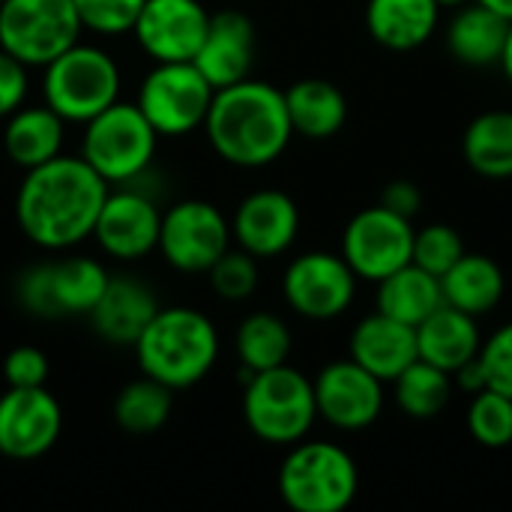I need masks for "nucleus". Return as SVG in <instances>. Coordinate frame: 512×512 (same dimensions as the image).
<instances>
[{"instance_id":"14","label":"nucleus","mask_w":512,"mask_h":512,"mask_svg":"<svg viewBox=\"0 0 512 512\" xmlns=\"http://www.w3.org/2000/svg\"><path fill=\"white\" fill-rule=\"evenodd\" d=\"M312 387L318 417L339 432H363L384 411V381L351 357L327 363Z\"/></svg>"},{"instance_id":"37","label":"nucleus","mask_w":512,"mask_h":512,"mask_svg":"<svg viewBox=\"0 0 512 512\" xmlns=\"http://www.w3.org/2000/svg\"><path fill=\"white\" fill-rule=\"evenodd\" d=\"M15 300L33 318H60L51 282V261L30 264L27 270H21V276L15 279Z\"/></svg>"},{"instance_id":"23","label":"nucleus","mask_w":512,"mask_h":512,"mask_svg":"<svg viewBox=\"0 0 512 512\" xmlns=\"http://www.w3.org/2000/svg\"><path fill=\"white\" fill-rule=\"evenodd\" d=\"M441 21L438 0H369L366 27L390 51H414L432 39Z\"/></svg>"},{"instance_id":"33","label":"nucleus","mask_w":512,"mask_h":512,"mask_svg":"<svg viewBox=\"0 0 512 512\" xmlns=\"http://www.w3.org/2000/svg\"><path fill=\"white\" fill-rule=\"evenodd\" d=\"M468 432L486 450L512 447V399L498 390H483L471 396Z\"/></svg>"},{"instance_id":"11","label":"nucleus","mask_w":512,"mask_h":512,"mask_svg":"<svg viewBox=\"0 0 512 512\" xmlns=\"http://www.w3.org/2000/svg\"><path fill=\"white\" fill-rule=\"evenodd\" d=\"M414 222L387 210L384 204L360 210L342 234V258L363 282H381L399 267L411 264Z\"/></svg>"},{"instance_id":"9","label":"nucleus","mask_w":512,"mask_h":512,"mask_svg":"<svg viewBox=\"0 0 512 512\" xmlns=\"http://www.w3.org/2000/svg\"><path fill=\"white\" fill-rule=\"evenodd\" d=\"M213 93L216 90L192 60L156 63L144 75L135 105L159 132V138H183L204 126Z\"/></svg>"},{"instance_id":"1","label":"nucleus","mask_w":512,"mask_h":512,"mask_svg":"<svg viewBox=\"0 0 512 512\" xmlns=\"http://www.w3.org/2000/svg\"><path fill=\"white\" fill-rule=\"evenodd\" d=\"M108 183L81 156H54L24 171L15 192V222L39 249H72L93 237Z\"/></svg>"},{"instance_id":"40","label":"nucleus","mask_w":512,"mask_h":512,"mask_svg":"<svg viewBox=\"0 0 512 512\" xmlns=\"http://www.w3.org/2000/svg\"><path fill=\"white\" fill-rule=\"evenodd\" d=\"M27 90H30L27 66L0 48V120H6L15 108L24 105Z\"/></svg>"},{"instance_id":"16","label":"nucleus","mask_w":512,"mask_h":512,"mask_svg":"<svg viewBox=\"0 0 512 512\" xmlns=\"http://www.w3.org/2000/svg\"><path fill=\"white\" fill-rule=\"evenodd\" d=\"M210 12L201 0H144L132 36L153 63L192 60L207 36Z\"/></svg>"},{"instance_id":"36","label":"nucleus","mask_w":512,"mask_h":512,"mask_svg":"<svg viewBox=\"0 0 512 512\" xmlns=\"http://www.w3.org/2000/svg\"><path fill=\"white\" fill-rule=\"evenodd\" d=\"M84 30L99 36L132 33V24L144 6V0H72Z\"/></svg>"},{"instance_id":"18","label":"nucleus","mask_w":512,"mask_h":512,"mask_svg":"<svg viewBox=\"0 0 512 512\" xmlns=\"http://www.w3.org/2000/svg\"><path fill=\"white\" fill-rule=\"evenodd\" d=\"M198 72L210 81L213 90L231 87L252 75L255 66V24L240 9L210 12L207 36L192 57Z\"/></svg>"},{"instance_id":"21","label":"nucleus","mask_w":512,"mask_h":512,"mask_svg":"<svg viewBox=\"0 0 512 512\" xmlns=\"http://www.w3.org/2000/svg\"><path fill=\"white\" fill-rule=\"evenodd\" d=\"M66 120L42 105H21L6 117L3 126V153L9 156L12 165L30 171L36 165L51 162L54 156L63 153V141H66Z\"/></svg>"},{"instance_id":"43","label":"nucleus","mask_w":512,"mask_h":512,"mask_svg":"<svg viewBox=\"0 0 512 512\" xmlns=\"http://www.w3.org/2000/svg\"><path fill=\"white\" fill-rule=\"evenodd\" d=\"M498 66L504 69L507 81L512 84V21H510V30H507V42H504V54H501V63H498Z\"/></svg>"},{"instance_id":"24","label":"nucleus","mask_w":512,"mask_h":512,"mask_svg":"<svg viewBox=\"0 0 512 512\" xmlns=\"http://www.w3.org/2000/svg\"><path fill=\"white\" fill-rule=\"evenodd\" d=\"M510 21L489 6L471 0L456 9V15L447 24V48L450 54L471 69L498 66L504 54Z\"/></svg>"},{"instance_id":"13","label":"nucleus","mask_w":512,"mask_h":512,"mask_svg":"<svg viewBox=\"0 0 512 512\" xmlns=\"http://www.w3.org/2000/svg\"><path fill=\"white\" fill-rule=\"evenodd\" d=\"M162 210L135 183L111 186L93 225V240L114 261H141L159 246Z\"/></svg>"},{"instance_id":"7","label":"nucleus","mask_w":512,"mask_h":512,"mask_svg":"<svg viewBox=\"0 0 512 512\" xmlns=\"http://www.w3.org/2000/svg\"><path fill=\"white\" fill-rule=\"evenodd\" d=\"M120 81V66L105 48L75 42L45 66L42 96L66 123L84 126L120 99Z\"/></svg>"},{"instance_id":"10","label":"nucleus","mask_w":512,"mask_h":512,"mask_svg":"<svg viewBox=\"0 0 512 512\" xmlns=\"http://www.w3.org/2000/svg\"><path fill=\"white\" fill-rule=\"evenodd\" d=\"M231 243V219H225V213L204 198L177 201L162 213L156 249L177 273H207L231 249Z\"/></svg>"},{"instance_id":"28","label":"nucleus","mask_w":512,"mask_h":512,"mask_svg":"<svg viewBox=\"0 0 512 512\" xmlns=\"http://www.w3.org/2000/svg\"><path fill=\"white\" fill-rule=\"evenodd\" d=\"M462 156L468 168L486 180L512 177V111L495 108L477 114L462 135Z\"/></svg>"},{"instance_id":"44","label":"nucleus","mask_w":512,"mask_h":512,"mask_svg":"<svg viewBox=\"0 0 512 512\" xmlns=\"http://www.w3.org/2000/svg\"><path fill=\"white\" fill-rule=\"evenodd\" d=\"M477 3L489 6L492 12H498V15H504L507 21H512V0H477Z\"/></svg>"},{"instance_id":"3","label":"nucleus","mask_w":512,"mask_h":512,"mask_svg":"<svg viewBox=\"0 0 512 512\" xmlns=\"http://www.w3.org/2000/svg\"><path fill=\"white\" fill-rule=\"evenodd\" d=\"M132 351L141 375L156 378L177 393L201 384L210 375L219 360V333L216 324L198 309L159 306Z\"/></svg>"},{"instance_id":"4","label":"nucleus","mask_w":512,"mask_h":512,"mask_svg":"<svg viewBox=\"0 0 512 512\" xmlns=\"http://www.w3.org/2000/svg\"><path fill=\"white\" fill-rule=\"evenodd\" d=\"M276 489L294 512L348 510L360 489V471L348 450L330 441H297L279 465Z\"/></svg>"},{"instance_id":"8","label":"nucleus","mask_w":512,"mask_h":512,"mask_svg":"<svg viewBox=\"0 0 512 512\" xmlns=\"http://www.w3.org/2000/svg\"><path fill=\"white\" fill-rule=\"evenodd\" d=\"M81 18L72 0H3L0 48L27 69H45L57 54L81 42Z\"/></svg>"},{"instance_id":"32","label":"nucleus","mask_w":512,"mask_h":512,"mask_svg":"<svg viewBox=\"0 0 512 512\" xmlns=\"http://www.w3.org/2000/svg\"><path fill=\"white\" fill-rule=\"evenodd\" d=\"M108 270L87 255H72L63 261H51V282H54V300H57V312L63 315H87L105 285H108Z\"/></svg>"},{"instance_id":"38","label":"nucleus","mask_w":512,"mask_h":512,"mask_svg":"<svg viewBox=\"0 0 512 512\" xmlns=\"http://www.w3.org/2000/svg\"><path fill=\"white\" fill-rule=\"evenodd\" d=\"M477 357L486 369L489 390H498L512 399V321L498 327L489 339H483Z\"/></svg>"},{"instance_id":"12","label":"nucleus","mask_w":512,"mask_h":512,"mask_svg":"<svg viewBox=\"0 0 512 512\" xmlns=\"http://www.w3.org/2000/svg\"><path fill=\"white\" fill-rule=\"evenodd\" d=\"M357 276L342 255L303 252L282 276L285 303L309 321H333L345 315L357 297Z\"/></svg>"},{"instance_id":"35","label":"nucleus","mask_w":512,"mask_h":512,"mask_svg":"<svg viewBox=\"0 0 512 512\" xmlns=\"http://www.w3.org/2000/svg\"><path fill=\"white\" fill-rule=\"evenodd\" d=\"M210 288L225 303H243L258 291V258L237 249H228L210 270H207Z\"/></svg>"},{"instance_id":"34","label":"nucleus","mask_w":512,"mask_h":512,"mask_svg":"<svg viewBox=\"0 0 512 512\" xmlns=\"http://www.w3.org/2000/svg\"><path fill=\"white\" fill-rule=\"evenodd\" d=\"M465 240L453 225L444 222H432L426 228H414V249H411V261L417 267H423L432 276H444L462 255H465Z\"/></svg>"},{"instance_id":"46","label":"nucleus","mask_w":512,"mask_h":512,"mask_svg":"<svg viewBox=\"0 0 512 512\" xmlns=\"http://www.w3.org/2000/svg\"><path fill=\"white\" fill-rule=\"evenodd\" d=\"M0 3H3V0H0Z\"/></svg>"},{"instance_id":"45","label":"nucleus","mask_w":512,"mask_h":512,"mask_svg":"<svg viewBox=\"0 0 512 512\" xmlns=\"http://www.w3.org/2000/svg\"><path fill=\"white\" fill-rule=\"evenodd\" d=\"M465 3H471V0H438L441 9H459V6H465Z\"/></svg>"},{"instance_id":"31","label":"nucleus","mask_w":512,"mask_h":512,"mask_svg":"<svg viewBox=\"0 0 512 512\" xmlns=\"http://www.w3.org/2000/svg\"><path fill=\"white\" fill-rule=\"evenodd\" d=\"M174 408V390L159 384L156 378L141 375L129 381L114 399V423L129 435H153L159 432Z\"/></svg>"},{"instance_id":"15","label":"nucleus","mask_w":512,"mask_h":512,"mask_svg":"<svg viewBox=\"0 0 512 512\" xmlns=\"http://www.w3.org/2000/svg\"><path fill=\"white\" fill-rule=\"evenodd\" d=\"M60 432L63 411L45 387H6L0 396V456L33 462L57 444Z\"/></svg>"},{"instance_id":"30","label":"nucleus","mask_w":512,"mask_h":512,"mask_svg":"<svg viewBox=\"0 0 512 512\" xmlns=\"http://www.w3.org/2000/svg\"><path fill=\"white\" fill-rule=\"evenodd\" d=\"M396 387V405L411 420H435L453 399V375L426 363L414 360L399 378L390 381Z\"/></svg>"},{"instance_id":"41","label":"nucleus","mask_w":512,"mask_h":512,"mask_svg":"<svg viewBox=\"0 0 512 512\" xmlns=\"http://www.w3.org/2000/svg\"><path fill=\"white\" fill-rule=\"evenodd\" d=\"M378 204H384L387 210H393V213H399V216H405V219L414 222L417 213L423 210V192L411 180H393V183L384 186Z\"/></svg>"},{"instance_id":"26","label":"nucleus","mask_w":512,"mask_h":512,"mask_svg":"<svg viewBox=\"0 0 512 512\" xmlns=\"http://www.w3.org/2000/svg\"><path fill=\"white\" fill-rule=\"evenodd\" d=\"M507 291L504 270L489 258L477 252H465L444 276H441V294L444 303L453 309H462L474 318L489 315Z\"/></svg>"},{"instance_id":"5","label":"nucleus","mask_w":512,"mask_h":512,"mask_svg":"<svg viewBox=\"0 0 512 512\" xmlns=\"http://www.w3.org/2000/svg\"><path fill=\"white\" fill-rule=\"evenodd\" d=\"M243 420L264 444L291 447L303 441L318 420L312 381L288 363L264 372H246Z\"/></svg>"},{"instance_id":"25","label":"nucleus","mask_w":512,"mask_h":512,"mask_svg":"<svg viewBox=\"0 0 512 512\" xmlns=\"http://www.w3.org/2000/svg\"><path fill=\"white\" fill-rule=\"evenodd\" d=\"M288 120L294 135L324 141L333 138L348 120L345 93L327 78H300L285 90Z\"/></svg>"},{"instance_id":"2","label":"nucleus","mask_w":512,"mask_h":512,"mask_svg":"<svg viewBox=\"0 0 512 512\" xmlns=\"http://www.w3.org/2000/svg\"><path fill=\"white\" fill-rule=\"evenodd\" d=\"M201 129L213 153L237 168L276 162L294 138L285 90L255 78L216 90Z\"/></svg>"},{"instance_id":"17","label":"nucleus","mask_w":512,"mask_h":512,"mask_svg":"<svg viewBox=\"0 0 512 512\" xmlns=\"http://www.w3.org/2000/svg\"><path fill=\"white\" fill-rule=\"evenodd\" d=\"M300 234V210L297 201L282 189H258L240 201L231 216L234 243L261 258L285 255Z\"/></svg>"},{"instance_id":"42","label":"nucleus","mask_w":512,"mask_h":512,"mask_svg":"<svg viewBox=\"0 0 512 512\" xmlns=\"http://www.w3.org/2000/svg\"><path fill=\"white\" fill-rule=\"evenodd\" d=\"M453 387H459V390H462V393H468V396H477V393L489 390L486 369H483L480 357H471L465 366H459V369L453 372Z\"/></svg>"},{"instance_id":"20","label":"nucleus","mask_w":512,"mask_h":512,"mask_svg":"<svg viewBox=\"0 0 512 512\" xmlns=\"http://www.w3.org/2000/svg\"><path fill=\"white\" fill-rule=\"evenodd\" d=\"M348 357L360 363L366 372L390 384L399 378L420 354H417V327L393 321L381 312L366 315L351 330Z\"/></svg>"},{"instance_id":"29","label":"nucleus","mask_w":512,"mask_h":512,"mask_svg":"<svg viewBox=\"0 0 512 512\" xmlns=\"http://www.w3.org/2000/svg\"><path fill=\"white\" fill-rule=\"evenodd\" d=\"M294 348L291 327L276 312H252L234 333V354L243 372H264L288 363Z\"/></svg>"},{"instance_id":"27","label":"nucleus","mask_w":512,"mask_h":512,"mask_svg":"<svg viewBox=\"0 0 512 512\" xmlns=\"http://www.w3.org/2000/svg\"><path fill=\"white\" fill-rule=\"evenodd\" d=\"M375 285H378V309L375 312H381L393 321H402L408 327H417L444 303L441 279L426 273L414 261L399 267L396 273L384 276Z\"/></svg>"},{"instance_id":"39","label":"nucleus","mask_w":512,"mask_h":512,"mask_svg":"<svg viewBox=\"0 0 512 512\" xmlns=\"http://www.w3.org/2000/svg\"><path fill=\"white\" fill-rule=\"evenodd\" d=\"M48 375H51V363L45 351L33 345H18L3 360L6 387H45Z\"/></svg>"},{"instance_id":"6","label":"nucleus","mask_w":512,"mask_h":512,"mask_svg":"<svg viewBox=\"0 0 512 512\" xmlns=\"http://www.w3.org/2000/svg\"><path fill=\"white\" fill-rule=\"evenodd\" d=\"M159 132L141 114L135 102L117 99L93 120L84 123L81 132V159L108 183L126 186L138 183L150 174L156 156Z\"/></svg>"},{"instance_id":"22","label":"nucleus","mask_w":512,"mask_h":512,"mask_svg":"<svg viewBox=\"0 0 512 512\" xmlns=\"http://www.w3.org/2000/svg\"><path fill=\"white\" fill-rule=\"evenodd\" d=\"M480 345H483V333L477 327V318L462 309H453L447 303H441L426 321L417 324L420 360H426L450 375L459 366H465L471 357H477Z\"/></svg>"},{"instance_id":"19","label":"nucleus","mask_w":512,"mask_h":512,"mask_svg":"<svg viewBox=\"0 0 512 512\" xmlns=\"http://www.w3.org/2000/svg\"><path fill=\"white\" fill-rule=\"evenodd\" d=\"M159 312V300L153 288L135 276H111L99 303L87 312L90 327L108 345L132 348L144 327Z\"/></svg>"}]
</instances>
